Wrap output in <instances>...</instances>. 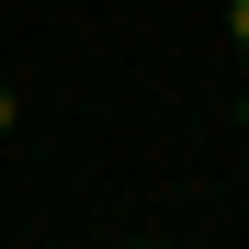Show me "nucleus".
Returning a JSON list of instances; mask_svg holds the SVG:
<instances>
[{"mask_svg":"<svg viewBox=\"0 0 249 249\" xmlns=\"http://www.w3.org/2000/svg\"><path fill=\"white\" fill-rule=\"evenodd\" d=\"M227 34H238V57H249V0H227Z\"/></svg>","mask_w":249,"mask_h":249,"instance_id":"1","label":"nucleus"},{"mask_svg":"<svg viewBox=\"0 0 249 249\" xmlns=\"http://www.w3.org/2000/svg\"><path fill=\"white\" fill-rule=\"evenodd\" d=\"M238 124H249V91H238Z\"/></svg>","mask_w":249,"mask_h":249,"instance_id":"2","label":"nucleus"}]
</instances>
